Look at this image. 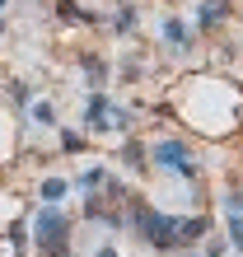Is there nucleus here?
I'll return each mask as SVG.
<instances>
[{"label": "nucleus", "instance_id": "14", "mask_svg": "<svg viewBox=\"0 0 243 257\" xmlns=\"http://www.w3.org/2000/svg\"><path fill=\"white\" fill-rule=\"evenodd\" d=\"M229 238H234V248H243V215H238V210L229 215Z\"/></svg>", "mask_w": 243, "mask_h": 257}, {"label": "nucleus", "instance_id": "8", "mask_svg": "<svg viewBox=\"0 0 243 257\" xmlns=\"http://www.w3.org/2000/svg\"><path fill=\"white\" fill-rule=\"evenodd\" d=\"M80 187H84V192H89V196H94V192H98V187H108V173H103V169H89V173H84V178H80Z\"/></svg>", "mask_w": 243, "mask_h": 257}, {"label": "nucleus", "instance_id": "7", "mask_svg": "<svg viewBox=\"0 0 243 257\" xmlns=\"http://www.w3.org/2000/svg\"><path fill=\"white\" fill-rule=\"evenodd\" d=\"M66 192H70V187H66V178H47V183H42V201H61Z\"/></svg>", "mask_w": 243, "mask_h": 257}, {"label": "nucleus", "instance_id": "9", "mask_svg": "<svg viewBox=\"0 0 243 257\" xmlns=\"http://www.w3.org/2000/svg\"><path fill=\"white\" fill-rule=\"evenodd\" d=\"M122 159H127V164H136V169H145V145L127 141V145H122Z\"/></svg>", "mask_w": 243, "mask_h": 257}, {"label": "nucleus", "instance_id": "11", "mask_svg": "<svg viewBox=\"0 0 243 257\" xmlns=\"http://www.w3.org/2000/svg\"><path fill=\"white\" fill-rule=\"evenodd\" d=\"M220 19H224V5H220V0H210V5L201 0V24L210 28V24H220Z\"/></svg>", "mask_w": 243, "mask_h": 257}, {"label": "nucleus", "instance_id": "17", "mask_svg": "<svg viewBox=\"0 0 243 257\" xmlns=\"http://www.w3.org/2000/svg\"><path fill=\"white\" fill-rule=\"evenodd\" d=\"M98 257H117V248H98Z\"/></svg>", "mask_w": 243, "mask_h": 257}, {"label": "nucleus", "instance_id": "16", "mask_svg": "<svg viewBox=\"0 0 243 257\" xmlns=\"http://www.w3.org/2000/svg\"><path fill=\"white\" fill-rule=\"evenodd\" d=\"M229 210H243V196H238V192L229 196Z\"/></svg>", "mask_w": 243, "mask_h": 257}, {"label": "nucleus", "instance_id": "3", "mask_svg": "<svg viewBox=\"0 0 243 257\" xmlns=\"http://www.w3.org/2000/svg\"><path fill=\"white\" fill-rule=\"evenodd\" d=\"M155 164L169 169V173H178V178H196V164H192V155H187L182 141H159L155 145Z\"/></svg>", "mask_w": 243, "mask_h": 257}, {"label": "nucleus", "instance_id": "15", "mask_svg": "<svg viewBox=\"0 0 243 257\" xmlns=\"http://www.w3.org/2000/svg\"><path fill=\"white\" fill-rule=\"evenodd\" d=\"M61 145H66V155H80V150H84V141H80L75 131H66V136H61Z\"/></svg>", "mask_w": 243, "mask_h": 257}, {"label": "nucleus", "instance_id": "12", "mask_svg": "<svg viewBox=\"0 0 243 257\" xmlns=\"http://www.w3.org/2000/svg\"><path fill=\"white\" fill-rule=\"evenodd\" d=\"M84 70H89L94 84H103V70H108V66H103V56H84Z\"/></svg>", "mask_w": 243, "mask_h": 257}, {"label": "nucleus", "instance_id": "18", "mask_svg": "<svg viewBox=\"0 0 243 257\" xmlns=\"http://www.w3.org/2000/svg\"><path fill=\"white\" fill-rule=\"evenodd\" d=\"M0 5H5V0H0Z\"/></svg>", "mask_w": 243, "mask_h": 257}, {"label": "nucleus", "instance_id": "13", "mask_svg": "<svg viewBox=\"0 0 243 257\" xmlns=\"http://www.w3.org/2000/svg\"><path fill=\"white\" fill-rule=\"evenodd\" d=\"M117 33H131V28H136V10H117Z\"/></svg>", "mask_w": 243, "mask_h": 257}, {"label": "nucleus", "instance_id": "1", "mask_svg": "<svg viewBox=\"0 0 243 257\" xmlns=\"http://www.w3.org/2000/svg\"><path fill=\"white\" fill-rule=\"evenodd\" d=\"M131 224H136V234L145 238V243H155V248H178V220L173 215H159V210H150L136 201L131 206Z\"/></svg>", "mask_w": 243, "mask_h": 257}, {"label": "nucleus", "instance_id": "4", "mask_svg": "<svg viewBox=\"0 0 243 257\" xmlns=\"http://www.w3.org/2000/svg\"><path fill=\"white\" fill-rule=\"evenodd\" d=\"M108 112H112V108H108V98L94 94V98H89V108H84V122L94 126V131H108V126H112V117H108Z\"/></svg>", "mask_w": 243, "mask_h": 257}, {"label": "nucleus", "instance_id": "2", "mask_svg": "<svg viewBox=\"0 0 243 257\" xmlns=\"http://www.w3.org/2000/svg\"><path fill=\"white\" fill-rule=\"evenodd\" d=\"M38 248H42V257H70V220L52 201L38 215Z\"/></svg>", "mask_w": 243, "mask_h": 257}, {"label": "nucleus", "instance_id": "10", "mask_svg": "<svg viewBox=\"0 0 243 257\" xmlns=\"http://www.w3.org/2000/svg\"><path fill=\"white\" fill-rule=\"evenodd\" d=\"M33 122L38 126H56V108L52 103H33Z\"/></svg>", "mask_w": 243, "mask_h": 257}, {"label": "nucleus", "instance_id": "6", "mask_svg": "<svg viewBox=\"0 0 243 257\" xmlns=\"http://www.w3.org/2000/svg\"><path fill=\"white\" fill-rule=\"evenodd\" d=\"M164 42H169V47H178V52H187V47H192L187 28H182L178 19H169V24H164Z\"/></svg>", "mask_w": 243, "mask_h": 257}, {"label": "nucleus", "instance_id": "5", "mask_svg": "<svg viewBox=\"0 0 243 257\" xmlns=\"http://www.w3.org/2000/svg\"><path fill=\"white\" fill-rule=\"evenodd\" d=\"M210 229L206 215H187V220H178V243H192V238H201Z\"/></svg>", "mask_w": 243, "mask_h": 257}]
</instances>
